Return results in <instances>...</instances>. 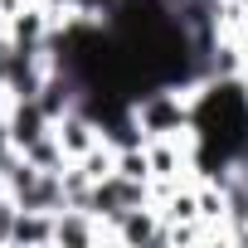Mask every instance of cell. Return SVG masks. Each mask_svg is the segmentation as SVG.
<instances>
[{
    "mask_svg": "<svg viewBox=\"0 0 248 248\" xmlns=\"http://www.w3.org/2000/svg\"><path fill=\"white\" fill-rule=\"evenodd\" d=\"M132 107H137V122H141L146 141H156V137H185L190 132V102L180 97V88H151Z\"/></svg>",
    "mask_w": 248,
    "mask_h": 248,
    "instance_id": "cell-1",
    "label": "cell"
},
{
    "mask_svg": "<svg viewBox=\"0 0 248 248\" xmlns=\"http://www.w3.org/2000/svg\"><path fill=\"white\" fill-rule=\"evenodd\" d=\"M10 243H54V214L49 209H20Z\"/></svg>",
    "mask_w": 248,
    "mask_h": 248,
    "instance_id": "cell-2",
    "label": "cell"
}]
</instances>
